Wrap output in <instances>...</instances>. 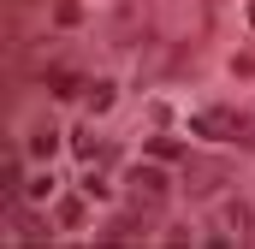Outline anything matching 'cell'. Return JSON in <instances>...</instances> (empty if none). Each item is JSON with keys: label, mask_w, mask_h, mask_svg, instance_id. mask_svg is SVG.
Returning a JSON list of instances; mask_svg holds the SVG:
<instances>
[{"label": "cell", "mask_w": 255, "mask_h": 249, "mask_svg": "<svg viewBox=\"0 0 255 249\" xmlns=\"http://www.w3.org/2000/svg\"><path fill=\"white\" fill-rule=\"evenodd\" d=\"M244 130H250V119H238V113H202L196 119V136H208V142H244Z\"/></svg>", "instance_id": "6da1fadb"}, {"label": "cell", "mask_w": 255, "mask_h": 249, "mask_svg": "<svg viewBox=\"0 0 255 249\" xmlns=\"http://www.w3.org/2000/svg\"><path fill=\"white\" fill-rule=\"evenodd\" d=\"M142 148H148V160H160V166H172V160H184V148H178L172 136H148Z\"/></svg>", "instance_id": "277c9868"}, {"label": "cell", "mask_w": 255, "mask_h": 249, "mask_svg": "<svg viewBox=\"0 0 255 249\" xmlns=\"http://www.w3.org/2000/svg\"><path fill=\"white\" fill-rule=\"evenodd\" d=\"M130 184H136V190H148V196H160V190H166V172H160V160H154V166H130Z\"/></svg>", "instance_id": "3957f363"}, {"label": "cell", "mask_w": 255, "mask_h": 249, "mask_svg": "<svg viewBox=\"0 0 255 249\" xmlns=\"http://www.w3.org/2000/svg\"><path fill=\"white\" fill-rule=\"evenodd\" d=\"M71 154H77V160H95V154H101V142H95L89 130H77V136H71Z\"/></svg>", "instance_id": "7c38bea8"}, {"label": "cell", "mask_w": 255, "mask_h": 249, "mask_svg": "<svg viewBox=\"0 0 255 249\" xmlns=\"http://www.w3.org/2000/svg\"><path fill=\"white\" fill-rule=\"evenodd\" d=\"M220 232H232V238H244V232H250V208H244L238 196L220 208Z\"/></svg>", "instance_id": "7a4b0ae2"}, {"label": "cell", "mask_w": 255, "mask_h": 249, "mask_svg": "<svg viewBox=\"0 0 255 249\" xmlns=\"http://www.w3.org/2000/svg\"><path fill=\"white\" fill-rule=\"evenodd\" d=\"M12 232H18V238H48V220H36V214H12Z\"/></svg>", "instance_id": "ba28073f"}, {"label": "cell", "mask_w": 255, "mask_h": 249, "mask_svg": "<svg viewBox=\"0 0 255 249\" xmlns=\"http://www.w3.org/2000/svg\"><path fill=\"white\" fill-rule=\"evenodd\" d=\"M220 178H226V166H214V160H196L190 166V190H214Z\"/></svg>", "instance_id": "5b68a950"}, {"label": "cell", "mask_w": 255, "mask_h": 249, "mask_svg": "<svg viewBox=\"0 0 255 249\" xmlns=\"http://www.w3.org/2000/svg\"><path fill=\"white\" fill-rule=\"evenodd\" d=\"M48 89H54V95H77L83 77H77V71H48Z\"/></svg>", "instance_id": "30bf717a"}, {"label": "cell", "mask_w": 255, "mask_h": 249, "mask_svg": "<svg viewBox=\"0 0 255 249\" xmlns=\"http://www.w3.org/2000/svg\"><path fill=\"white\" fill-rule=\"evenodd\" d=\"M54 226H60V232H71V226H83V202H77V196H65L60 208H54Z\"/></svg>", "instance_id": "8992f818"}, {"label": "cell", "mask_w": 255, "mask_h": 249, "mask_svg": "<svg viewBox=\"0 0 255 249\" xmlns=\"http://www.w3.org/2000/svg\"><path fill=\"white\" fill-rule=\"evenodd\" d=\"M136 226H142V220H136V214H113V220H107V232H101V238H107V244H119V238H125V232H136Z\"/></svg>", "instance_id": "9c48e42d"}, {"label": "cell", "mask_w": 255, "mask_h": 249, "mask_svg": "<svg viewBox=\"0 0 255 249\" xmlns=\"http://www.w3.org/2000/svg\"><path fill=\"white\" fill-rule=\"evenodd\" d=\"M54 148H60V136H54V130H36V136H30V154H36V160H48Z\"/></svg>", "instance_id": "8fae6325"}, {"label": "cell", "mask_w": 255, "mask_h": 249, "mask_svg": "<svg viewBox=\"0 0 255 249\" xmlns=\"http://www.w3.org/2000/svg\"><path fill=\"white\" fill-rule=\"evenodd\" d=\"M113 101H119V89H113L107 77H95V83H89V107H95V113H107Z\"/></svg>", "instance_id": "52a82bcc"}]
</instances>
